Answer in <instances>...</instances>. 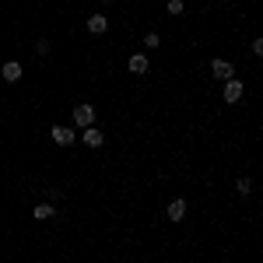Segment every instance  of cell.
I'll list each match as a JSON object with an SVG mask.
<instances>
[{
	"label": "cell",
	"instance_id": "cell-1",
	"mask_svg": "<svg viewBox=\"0 0 263 263\" xmlns=\"http://www.w3.org/2000/svg\"><path fill=\"white\" fill-rule=\"evenodd\" d=\"M74 123L78 126H91L95 123V109L91 105H74Z\"/></svg>",
	"mask_w": 263,
	"mask_h": 263
},
{
	"label": "cell",
	"instance_id": "cell-2",
	"mask_svg": "<svg viewBox=\"0 0 263 263\" xmlns=\"http://www.w3.org/2000/svg\"><path fill=\"white\" fill-rule=\"evenodd\" d=\"M211 70H214V78H221V81H232V78H235V70H232V63H228V60H214V63H211Z\"/></svg>",
	"mask_w": 263,
	"mask_h": 263
},
{
	"label": "cell",
	"instance_id": "cell-3",
	"mask_svg": "<svg viewBox=\"0 0 263 263\" xmlns=\"http://www.w3.org/2000/svg\"><path fill=\"white\" fill-rule=\"evenodd\" d=\"M224 102H242V81H224Z\"/></svg>",
	"mask_w": 263,
	"mask_h": 263
},
{
	"label": "cell",
	"instance_id": "cell-4",
	"mask_svg": "<svg viewBox=\"0 0 263 263\" xmlns=\"http://www.w3.org/2000/svg\"><path fill=\"white\" fill-rule=\"evenodd\" d=\"M53 141L60 144V147L74 144V130H70V126H53Z\"/></svg>",
	"mask_w": 263,
	"mask_h": 263
},
{
	"label": "cell",
	"instance_id": "cell-5",
	"mask_svg": "<svg viewBox=\"0 0 263 263\" xmlns=\"http://www.w3.org/2000/svg\"><path fill=\"white\" fill-rule=\"evenodd\" d=\"M105 28H109V18H105V14H91V18H88V32H95V35H102Z\"/></svg>",
	"mask_w": 263,
	"mask_h": 263
},
{
	"label": "cell",
	"instance_id": "cell-6",
	"mask_svg": "<svg viewBox=\"0 0 263 263\" xmlns=\"http://www.w3.org/2000/svg\"><path fill=\"white\" fill-rule=\"evenodd\" d=\"M186 218V200H172L168 203V221H182Z\"/></svg>",
	"mask_w": 263,
	"mask_h": 263
},
{
	"label": "cell",
	"instance_id": "cell-7",
	"mask_svg": "<svg viewBox=\"0 0 263 263\" xmlns=\"http://www.w3.org/2000/svg\"><path fill=\"white\" fill-rule=\"evenodd\" d=\"M130 74H147V57L144 53H134L130 57Z\"/></svg>",
	"mask_w": 263,
	"mask_h": 263
},
{
	"label": "cell",
	"instance_id": "cell-8",
	"mask_svg": "<svg viewBox=\"0 0 263 263\" xmlns=\"http://www.w3.org/2000/svg\"><path fill=\"white\" fill-rule=\"evenodd\" d=\"M4 81H11V84L21 81V63H14V60H11V63H4Z\"/></svg>",
	"mask_w": 263,
	"mask_h": 263
},
{
	"label": "cell",
	"instance_id": "cell-9",
	"mask_svg": "<svg viewBox=\"0 0 263 263\" xmlns=\"http://www.w3.org/2000/svg\"><path fill=\"white\" fill-rule=\"evenodd\" d=\"M102 141H105V137H102V130H95V126H88V130H84V144H88V147H102Z\"/></svg>",
	"mask_w": 263,
	"mask_h": 263
},
{
	"label": "cell",
	"instance_id": "cell-10",
	"mask_svg": "<svg viewBox=\"0 0 263 263\" xmlns=\"http://www.w3.org/2000/svg\"><path fill=\"white\" fill-rule=\"evenodd\" d=\"M35 218H39V221L53 218V207H49V203H39V207H35Z\"/></svg>",
	"mask_w": 263,
	"mask_h": 263
},
{
	"label": "cell",
	"instance_id": "cell-11",
	"mask_svg": "<svg viewBox=\"0 0 263 263\" xmlns=\"http://www.w3.org/2000/svg\"><path fill=\"white\" fill-rule=\"evenodd\" d=\"M235 190H239V193H242V197H246V193H253V182H249V179H246V176H242V179L235 182Z\"/></svg>",
	"mask_w": 263,
	"mask_h": 263
},
{
	"label": "cell",
	"instance_id": "cell-12",
	"mask_svg": "<svg viewBox=\"0 0 263 263\" xmlns=\"http://www.w3.org/2000/svg\"><path fill=\"white\" fill-rule=\"evenodd\" d=\"M168 14H182V0H168Z\"/></svg>",
	"mask_w": 263,
	"mask_h": 263
},
{
	"label": "cell",
	"instance_id": "cell-13",
	"mask_svg": "<svg viewBox=\"0 0 263 263\" xmlns=\"http://www.w3.org/2000/svg\"><path fill=\"white\" fill-rule=\"evenodd\" d=\"M105 4H109V0H105Z\"/></svg>",
	"mask_w": 263,
	"mask_h": 263
}]
</instances>
